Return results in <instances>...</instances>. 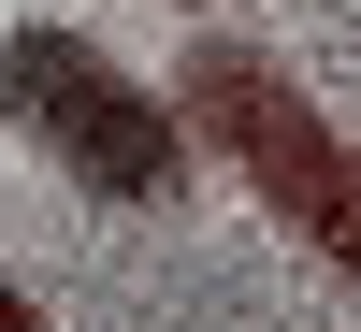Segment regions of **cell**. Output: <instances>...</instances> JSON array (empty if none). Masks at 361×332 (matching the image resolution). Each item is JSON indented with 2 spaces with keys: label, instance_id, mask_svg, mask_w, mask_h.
I'll return each mask as SVG.
<instances>
[{
  "label": "cell",
  "instance_id": "277c9868",
  "mask_svg": "<svg viewBox=\"0 0 361 332\" xmlns=\"http://www.w3.org/2000/svg\"><path fill=\"white\" fill-rule=\"evenodd\" d=\"M188 15H217V0H188Z\"/></svg>",
  "mask_w": 361,
  "mask_h": 332
},
{
  "label": "cell",
  "instance_id": "6da1fadb",
  "mask_svg": "<svg viewBox=\"0 0 361 332\" xmlns=\"http://www.w3.org/2000/svg\"><path fill=\"white\" fill-rule=\"evenodd\" d=\"M0 116H29L102 202H173V188H188L173 102H145L87 29H15V44H0Z\"/></svg>",
  "mask_w": 361,
  "mask_h": 332
},
{
  "label": "cell",
  "instance_id": "3957f363",
  "mask_svg": "<svg viewBox=\"0 0 361 332\" xmlns=\"http://www.w3.org/2000/svg\"><path fill=\"white\" fill-rule=\"evenodd\" d=\"M0 332H44V318H29V289H0Z\"/></svg>",
  "mask_w": 361,
  "mask_h": 332
},
{
  "label": "cell",
  "instance_id": "7a4b0ae2",
  "mask_svg": "<svg viewBox=\"0 0 361 332\" xmlns=\"http://www.w3.org/2000/svg\"><path fill=\"white\" fill-rule=\"evenodd\" d=\"M188 102H217L231 130H246L260 159H275L289 217H304L318 246H347V173H333V159H304V130H289V87H275V73H246V58H202V73H188Z\"/></svg>",
  "mask_w": 361,
  "mask_h": 332
}]
</instances>
